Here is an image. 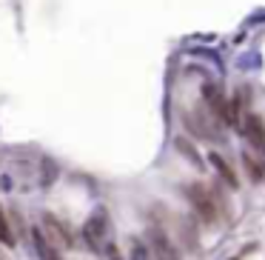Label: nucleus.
<instances>
[{
    "instance_id": "9d476101",
    "label": "nucleus",
    "mask_w": 265,
    "mask_h": 260,
    "mask_svg": "<svg viewBox=\"0 0 265 260\" xmlns=\"http://www.w3.org/2000/svg\"><path fill=\"white\" fill-rule=\"evenodd\" d=\"M103 232H106V223H103V215L97 217H91L86 223V237L91 246H100V237H103Z\"/></svg>"
},
{
    "instance_id": "423d86ee",
    "label": "nucleus",
    "mask_w": 265,
    "mask_h": 260,
    "mask_svg": "<svg viewBox=\"0 0 265 260\" xmlns=\"http://www.w3.org/2000/svg\"><path fill=\"white\" fill-rule=\"evenodd\" d=\"M242 126H245V137L251 140V146L265 152V120L262 117L254 115V112H245L242 115Z\"/></svg>"
},
{
    "instance_id": "39448f33",
    "label": "nucleus",
    "mask_w": 265,
    "mask_h": 260,
    "mask_svg": "<svg viewBox=\"0 0 265 260\" xmlns=\"http://www.w3.org/2000/svg\"><path fill=\"white\" fill-rule=\"evenodd\" d=\"M40 232H43V237L52 246H57V249H71V234H69V229L57 220L54 215H43V226H40Z\"/></svg>"
},
{
    "instance_id": "f03ea898",
    "label": "nucleus",
    "mask_w": 265,
    "mask_h": 260,
    "mask_svg": "<svg viewBox=\"0 0 265 260\" xmlns=\"http://www.w3.org/2000/svg\"><path fill=\"white\" fill-rule=\"evenodd\" d=\"M203 106L217 123H228V126L239 123V117H237V112H234V106H231V100L225 98V92H222L217 83H203Z\"/></svg>"
},
{
    "instance_id": "7ed1b4c3",
    "label": "nucleus",
    "mask_w": 265,
    "mask_h": 260,
    "mask_svg": "<svg viewBox=\"0 0 265 260\" xmlns=\"http://www.w3.org/2000/svg\"><path fill=\"white\" fill-rule=\"evenodd\" d=\"M183 120H186L188 135L200 137V140H211V143L222 140V137H220V123H217L208 112H205L203 103H200L197 109H188L186 115H183Z\"/></svg>"
},
{
    "instance_id": "1a4fd4ad",
    "label": "nucleus",
    "mask_w": 265,
    "mask_h": 260,
    "mask_svg": "<svg viewBox=\"0 0 265 260\" xmlns=\"http://www.w3.org/2000/svg\"><path fill=\"white\" fill-rule=\"evenodd\" d=\"M35 246H37V254H40V260H63V257H60V249L46 240L40 229H35Z\"/></svg>"
},
{
    "instance_id": "9b49d317",
    "label": "nucleus",
    "mask_w": 265,
    "mask_h": 260,
    "mask_svg": "<svg viewBox=\"0 0 265 260\" xmlns=\"http://www.w3.org/2000/svg\"><path fill=\"white\" fill-rule=\"evenodd\" d=\"M177 149H180V152L186 154V157H188V160H191V163H194L197 169L203 166V160H200V154H197V149H194V146H191V140H188V137H183V135L177 137Z\"/></svg>"
},
{
    "instance_id": "6e6552de",
    "label": "nucleus",
    "mask_w": 265,
    "mask_h": 260,
    "mask_svg": "<svg viewBox=\"0 0 265 260\" xmlns=\"http://www.w3.org/2000/svg\"><path fill=\"white\" fill-rule=\"evenodd\" d=\"M208 160H211V166H214V169H217V171H220V178L225 180V183H228L231 189H237V186H239L237 175H234V169H231V166H228V160H225L222 154H217V152H214V154H208Z\"/></svg>"
},
{
    "instance_id": "20e7f679",
    "label": "nucleus",
    "mask_w": 265,
    "mask_h": 260,
    "mask_svg": "<svg viewBox=\"0 0 265 260\" xmlns=\"http://www.w3.org/2000/svg\"><path fill=\"white\" fill-rule=\"evenodd\" d=\"M149 251L154 260H177L180 254H177V249L171 246V240H168V234L160 229V226L151 223L149 226Z\"/></svg>"
},
{
    "instance_id": "0eeeda50",
    "label": "nucleus",
    "mask_w": 265,
    "mask_h": 260,
    "mask_svg": "<svg viewBox=\"0 0 265 260\" xmlns=\"http://www.w3.org/2000/svg\"><path fill=\"white\" fill-rule=\"evenodd\" d=\"M242 166H245L251 183H262L265 180V163L259 160L254 152H242Z\"/></svg>"
},
{
    "instance_id": "f257e3e1",
    "label": "nucleus",
    "mask_w": 265,
    "mask_h": 260,
    "mask_svg": "<svg viewBox=\"0 0 265 260\" xmlns=\"http://www.w3.org/2000/svg\"><path fill=\"white\" fill-rule=\"evenodd\" d=\"M186 198L191 203V209L197 212V217L208 226H217L222 217V200L214 195L211 189L205 186V183H191L186 186Z\"/></svg>"
},
{
    "instance_id": "f8f14e48",
    "label": "nucleus",
    "mask_w": 265,
    "mask_h": 260,
    "mask_svg": "<svg viewBox=\"0 0 265 260\" xmlns=\"http://www.w3.org/2000/svg\"><path fill=\"white\" fill-rule=\"evenodd\" d=\"M0 240L6 243V246L15 243V234H12V226H9V220H6V215H3V209H0Z\"/></svg>"
}]
</instances>
